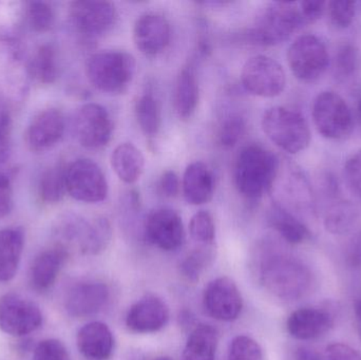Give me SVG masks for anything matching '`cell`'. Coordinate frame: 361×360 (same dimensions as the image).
<instances>
[{
    "mask_svg": "<svg viewBox=\"0 0 361 360\" xmlns=\"http://www.w3.org/2000/svg\"><path fill=\"white\" fill-rule=\"evenodd\" d=\"M25 19V8L21 2H0V36L8 40L17 32Z\"/></svg>",
    "mask_w": 361,
    "mask_h": 360,
    "instance_id": "8d00e7d4",
    "label": "cell"
},
{
    "mask_svg": "<svg viewBox=\"0 0 361 360\" xmlns=\"http://www.w3.org/2000/svg\"><path fill=\"white\" fill-rule=\"evenodd\" d=\"M179 319L180 323L183 327L189 328L191 327V325H195V318H193V315L191 314L190 312H188V311H183L180 314Z\"/></svg>",
    "mask_w": 361,
    "mask_h": 360,
    "instance_id": "f907efd6",
    "label": "cell"
},
{
    "mask_svg": "<svg viewBox=\"0 0 361 360\" xmlns=\"http://www.w3.org/2000/svg\"><path fill=\"white\" fill-rule=\"evenodd\" d=\"M39 306L16 293L0 296V330L14 337H23L42 325Z\"/></svg>",
    "mask_w": 361,
    "mask_h": 360,
    "instance_id": "9c48e42d",
    "label": "cell"
},
{
    "mask_svg": "<svg viewBox=\"0 0 361 360\" xmlns=\"http://www.w3.org/2000/svg\"><path fill=\"white\" fill-rule=\"evenodd\" d=\"M348 260L353 268L361 266V232L352 240L350 244Z\"/></svg>",
    "mask_w": 361,
    "mask_h": 360,
    "instance_id": "c3c4849f",
    "label": "cell"
},
{
    "mask_svg": "<svg viewBox=\"0 0 361 360\" xmlns=\"http://www.w3.org/2000/svg\"><path fill=\"white\" fill-rule=\"evenodd\" d=\"M29 71L40 84L52 85L56 82L59 75V56L53 44H44L36 50Z\"/></svg>",
    "mask_w": 361,
    "mask_h": 360,
    "instance_id": "f546056e",
    "label": "cell"
},
{
    "mask_svg": "<svg viewBox=\"0 0 361 360\" xmlns=\"http://www.w3.org/2000/svg\"><path fill=\"white\" fill-rule=\"evenodd\" d=\"M324 360H361V354L348 345L336 342L326 347Z\"/></svg>",
    "mask_w": 361,
    "mask_h": 360,
    "instance_id": "ee69618b",
    "label": "cell"
},
{
    "mask_svg": "<svg viewBox=\"0 0 361 360\" xmlns=\"http://www.w3.org/2000/svg\"><path fill=\"white\" fill-rule=\"evenodd\" d=\"M69 14L74 29L87 38L104 35L118 20L116 6L109 1H73L70 4Z\"/></svg>",
    "mask_w": 361,
    "mask_h": 360,
    "instance_id": "8fae6325",
    "label": "cell"
},
{
    "mask_svg": "<svg viewBox=\"0 0 361 360\" xmlns=\"http://www.w3.org/2000/svg\"><path fill=\"white\" fill-rule=\"evenodd\" d=\"M228 360H263L262 349L252 338L237 336L229 346Z\"/></svg>",
    "mask_w": 361,
    "mask_h": 360,
    "instance_id": "f35d334b",
    "label": "cell"
},
{
    "mask_svg": "<svg viewBox=\"0 0 361 360\" xmlns=\"http://www.w3.org/2000/svg\"><path fill=\"white\" fill-rule=\"evenodd\" d=\"M244 88L261 97H275L283 92L286 73L279 63L267 55H257L246 61L241 72Z\"/></svg>",
    "mask_w": 361,
    "mask_h": 360,
    "instance_id": "30bf717a",
    "label": "cell"
},
{
    "mask_svg": "<svg viewBox=\"0 0 361 360\" xmlns=\"http://www.w3.org/2000/svg\"><path fill=\"white\" fill-rule=\"evenodd\" d=\"M66 186L68 194L80 202H103L108 196L105 173L89 159H78L67 165Z\"/></svg>",
    "mask_w": 361,
    "mask_h": 360,
    "instance_id": "52a82bcc",
    "label": "cell"
},
{
    "mask_svg": "<svg viewBox=\"0 0 361 360\" xmlns=\"http://www.w3.org/2000/svg\"><path fill=\"white\" fill-rule=\"evenodd\" d=\"M269 223L290 244H301L311 237L309 228L279 204L269 209Z\"/></svg>",
    "mask_w": 361,
    "mask_h": 360,
    "instance_id": "4316f807",
    "label": "cell"
},
{
    "mask_svg": "<svg viewBox=\"0 0 361 360\" xmlns=\"http://www.w3.org/2000/svg\"><path fill=\"white\" fill-rule=\"evenodd\" d=\"M326 2L319 1H302L299 4L300 6L301 15H302L303 20L305 23H313L320 18L326 10Z\"/></svg>",
    "mask_w": 361,
    "mask_h": 360,
    "instance_id": "bcb514c9",
    "label": "cell"
},
{
    "mask_svg": "<svg viewBox=\"0 0 361 360\" xmlns=\"http://www.w3.org/2000/svg\"><path fill=\"white\" fill-rule=\"evenodd\" d=\"M180 184L179 177L173 170L163 173L160 179V190L167 198H176L180 194Z\"/></svg>",
    "mask_w": 361,
    "mask_h": 360,
    "instance_id": "7dc6e473",
    "label": "cell"
},
{
    "mask_svg": "<svg viewBox=\"0 0 361 360\" xmlns=\"http://www.w3.org/2000/svg\"><path fill=\"white\" fill-rule=\"evenodd\" d=\"M288 63L299 80L313 82L322 77L328 68V50L317 36H300L288 48Z\"/></svg>",
    "mask_w": 361,
    "mask_h": 360,
    "instance_id": "ba28073f",
    "label": "cell"
},
{
    "mask_svg": "<svg viewBox=\"0 0 361 360\" xmlns=\"http://www.w3.org/2000/svg\"><path fill=\"white\" fill-rule=\"evenodd\" d=\"M360 66V54L353 44H343L337 51L335 57V69L337 75L343 78L351 77L356 73Z\"/></svg>",
    "mask_w": 361,
    "mask_h": 360,
    "instance_id": "74e56055",
    "label": "cell"
},
{
    "mask_svg": "<svg viewBox=\"0 0 361 360\" xmlns=\"http://www.w3.org/2000/svg\"><path fill=\"white\" fill-rule=\"evenodd\" d=\"M25 247L21 228L0 230V283H8L18 271Z\"/></svg>",
    "mask_w": 361,
    "mask_h": 360,
    "instance_id": "cb8c5ba5",
    "label": "cell"
},
{
    "mask_svg": "<svg viewBox=\"0 0 361 360\" xmlns=\"http://www.w3.org/2000/svg\"><path fill=\"white\" fill-rule=\"evenodd\" d=\"M258 268L261 283L276 297L299 299L311 289V271L292 256L271 249L263 252Z\"/></svg>",
    "mask_w": 361,
    "mask_h": 360,
    "instance_id": "6da1fadb",
    "label": "cell"
},
{
    "mask_svg": "<svg viewBox=\"0 0 361 360\" xmlns=\"http://www.w3.org/2000/svg\"><path fill=\"white\" fill-rule=\"evenodd\" d=\"M25 20L36 33H46L54 27V8L46 1L27 2L25 4Z\"/></svg>",
    "mask_w": 361,
    "mask_h": 360,
    "instance_id": "836d02e7",
    "label": "cell"
},
{
    "mask_svg": "<svg viewBox=\"0 0 361 360\" xmlns=\"http://www.w3.org/2000/svg\"><path fill=\"white\" fill-rule=\"evenodd\" d=\"M279 173L277 156L263 146L250 144L242 148L235 159L233 181L238 192L256 203L271 192Z\"/></svg>",
    "mask_w": 361,
    "mask_h": 360,
    "instance_id": "7a4b0ae2",
    "label": "cell"
},
{
    "mask_svg": "<svg viewBox=\"0 0 361 360\" xmlns=\"http://www.w3.org/2000/svg\"><path fill=\"white\" fill-rule=\"evenodd\" d=\"M135 113L144 135L149 139L156 137L162 126V109L158 97L152 91H146L137 97Z\"/></svg>",
    "mask_w": 361,
    "mask_h": 360,
    "instance_id": "83f0119b",
    "label": "cell"
},
{
    "mask_svg": "<svg viewBox=\"0 0 361 360\" xmlns=\"http://www.w3.org/2000/svg\"><path fill=\"white\" fill-rule=\"evenodd\" d=\"M182 190L185 200L188 204H206L214 197V173L203 162L197 161L191 163L185 169Z\"/></svg>",
    "mask_w": 361,
    "mask_h": 360,
    "instance_id": "7402d4cb",
    "label": "cell"
},
{
    "mask_svg": "<svg viewBox=\"0 0 361 360\" xmlns=\"http://www.w3.org/2000/svg\"><path fill=\"white\" fill-rule=\"evenodd\" d=\"M203 306L219 321H233L241 314L243 299L237 285L228 277H219L204 290Z\"/></svg>",
    "mask_w": 361,
    "mask_h": 360,
    "instance_id": "4fadbf2b",
    "label": "cell"
},
{
    "mask_svg": "<svg viewBox=\"0 0 361 360\" xmlns=\"http://www.w3.org/2000/svg\"><path fill=\"white\" fill-rule=\"evenodd\" d=\"M354 311H355L356 323H357L358 331H360L361 337V300L355 302Z\"/></svg>",
    "mask_w": 361,
    "mask_h": 360,
    "instance_id": "816d5d0a",
    "label": "cell"
},
{
    "mask_svg": "<svg viewBox=\"0 0 361 360\" xmlns=\"http://www.w3.org/2000/svg\"><path fill=\"white\" fill-rule=\"evenodd\" d=\"M214 252L210 245H200L184 258L180 264V273L186 280L195 283L199 280L204 271L212 264Z\"/></svg>",
    "mask_w": 361,
    "mask_h": 360,
    "instance_id": "d6a6232c",
    "label": "cell"
},
{
    "mask_svg": "<svg viewBox=\"0 0 361 360\" xmlns=\"http://www.w3.org/2000/svg\"><path fill=\"white\" fill-rule=\"evenodd\" d=\"M358 114H360V118L361 120V99L360 103H358Z\"/></svg>",
    "mask_w": 361,
    "mask_h": 360,
    "instance_id": "db71d44e",
    "label": "cell"
},
{
    "mask_svg": "<svg viewBox=\"0 0 361 360\" xmlns=\"http://www.w3.org/2000/svg\"><path fill=\"white\" fill-rule=\"evenodd\" d=\"M262 129L277 147L288 154H298L309 147L311 130L305 116L296 110L276 106L263 114Z\"/></svg>",
    "mask_w": 361,
    "mask_h": 360,
    "instance_id": "5b68a950",
    "label": "cell"
},
{
    "mask_svg": "<svg viewBox=\"0 0 361 360\" xmlns=\"http://www.w3.org/2000/svg\"><path fill=\"white\" fill-rule=\"evenodd\" d=\"M295 360H324V357L313 349L301 347L295 353Z\"/></svg>",
    "mask_w": 361,
    "mask_h": 360,
    "instance_id": "681fc988",
    "label": "cell"
},
{
    "mask_svg": "<svg viewBox=\"0 0 361 360\" xmlns=\"http://www.w3.org/2000/svg\"><path fill=\"white\" fill-rule=\"evenodd\" d=\"M135 71V57L125 51H101L91 55L86 63V75L90 84L108 94L127 92Z\"/></svg>",
    "mask_w": 361,
    "mask_h": 360,
    "instance_id": "3957f363",
    "label": "cell"
},
{
    "mask_svg": "<svg viewBox=\"0 0 361 360\" xmlns=\"http://www.w3.org/2000/svg\"><path fill=\"white\" fill-rule=\"evenodd\" d=\"M152 360H173V359H171V357H169V356H159V357H156V359H154Z\"/></svg>",
    "mask_w": 361,
    "mask_h": 360,
    "instance_id": "f5cc1de1",
    "label": "cell"
},
{
    "mask_svg": "<svg viewBox=\"0 0 361 360\" xmlns=\"http://www.w3.org/2000/svg\"><path fill=\"white\" fill-rule=\"evenodd\" d=\"M112 238V228L109 220L97 217L87 222L84 237L80 245V253L85 255H99L105 251Z\"/></svg>",
    "mask_w": 361,
    "mask_h": 360,
    "instance_id": "4dcf8cb0",
    "label": "cell"
},
{
    "mask_svg": "<svg viewBox=\"0 0 361 360\" xmlns=\"http://www.w3.org/2000/svg\"><path fill=\"white\" fill-rule=\"evenodd\" d=\"M246 130V120L241 114L227 116L218 129L219 143L225 148H231L241 141Z\"/></svg>",
    "mask_w": 361,
    "mask_h": 360,
    "instance_id": "e575fe53",
    "label": "cell"
},
{
    "mask_svg": "<svg viewBox=\"0 0 361 360\" xmlns=\"http://www.w3.org/2000/svg\"><path fill=\"white\" fill-rule=\"evenodd\" d=\"M78 348L82 356L90 360H107L114 349L111 330L101 321L87 323L78 331Z\"/></svg>",
    "mask_w": 361,
    "mask_h": 360,
    "instance_id": "44dd1931",
    "label": "cell"
},
{
    "mask_svg": "<svg viewBox=\"0 0 361 360\" xmlns=\"http://www.w3.org/2000/svg\"><path fill=\"white\" fill-rule=\"evenodd\" d=\"M199 99L200 88L195 67L192 63H188L180 70L173 91V106L180 120H189L192 118Z\"/></svg>",
    "mask_w": 361,
    "mask_h": 360,
    "instance_id": "603a6c76",
    "label": "cell"
},
{
    "mask_svg": "<svg viewBox=\"0 0 361 360\" xmlns=\"http://www.w3.org/2000/svg\"><path fill=\"white\" fill-rule=\"evenodd\" d=\"M169 321V309L164 300L149 294L129 309L126 325L135 333H156L161 331Z\"/></svg>",
    "mask_w": 361,
    "mask_h": 360,
    "instance_id": "e0dca14e",
    "label": "cell"
},
{
    "mask_svg": "<svg viewBox=\"0 0 361 360\" xmlns=\"http://www.w3.org/2000/svg\"><path fill=\"white\" fill-rule=\"evenodd\" d=\"M12 145V120L10 114H0V164L8 160Z\"/></svg>",
    "mask_w": 361,
    "mask_h": 360,
    "instance_id": "7bdbcfd3",
    "label": "cell"
},
{
    "mask_svg": "<svg viewBox=\"0 0 361 360\" xmlns=\"http://www.w3.org/2000/svg\"><path fill=\"white\" fill-rule=\"evenodd\" d=\"M13 203L12 183L4 173H0V219L12 211Z\"/></svg>",
    "mask_w": 361,
    "mask_h": 360,
    "instance_id": "f6af8a7d",
    "label": "cell"
},
{
    "mask_svg": "<svg viewBox=\"0 0 361 360\" xmlns=\"http://www.w3.org/2000/svg\"><path fill=\"white\" fill-rule=\"evenodd\" d=\"M333 317L328 311L303 308L295 311L286 321V329L298 340H313L322 337L332 328Z\"/></svg>",
    "mask_w": 361,
    "mask_h": 360,
    "instance_id": "ffe728a7",
    "label": "cell"
},
{
    "mask_svg": "<svg viewBox=\"0 0 361 360\" xmlns=\"http://www.w3.org/2000/svg\"><path fill=\"white\" fill-rule=\"evenodd\" d=\"M191 238L200 245H212L216 237V225L209 211H200L189 223Z\"/></svg>",
    "mask_w": 361,
    "mask_h": 360,
    "instance_id": "d590c367",
    "label": "cell"
},
{
    "mask_svg": "<svg viewBox=\"0 0 361 360\" xmlns=\"http://www.w3.org/2000/svg\"><path fill=\"white\" fill-rule=\"evenodd\" d=\"M345 178L352 194L361 200V150L350 156L345 162Z\"/></svg>",
    "mask_w": 361,
    "mask_h": 360,
    "instance_id": "b9f144b4",
    "label": "cell"
},
{
    "mask_svg": "<svg viewBox=\"0 0 361 360\" xmlns=\"http://www.w3.org/2000/svg\"><path fill=\"white\" fill-rule=\"evenodd\" d=\"M305 25L296 2H271L257 17L246 37L258 46H275Z\"/></svg>",
    "mask_w": 361,
    "mask_h": 360,
    "instance_id": "277c9868",
    "label": "cell"
},
{
    "mask_svg": "<svg viewBox=\"0 0 361 360\" xmlns=\"http://www.w3.org/2000/svg\"><path fill=\"white\" fill-rule=\"evenodd\" d=\"M133 37L142 54L148 57L158 56L171 44V25L163 15L145 13L135 21Z\"/></svg>",
    "mask_w": 361,
    "mask_h": 360,
    "instance_id": "9a60e30c",
    "label": "cell"
},
{
    "mask_svg": "<svg viewBox=\"0 0 361 360\" xmlns=\"http://www.w3.org/2000/svg\"><path fill=\"white\" fill-rule=\"evenodd\" d=\"M146 238L163 251H176L185 240L184 224L177 211L159 209L148 216L145 224Z\"/></svg>",
    "mask_w": 361,
    "mask_h": 360,
    "instance_id": "2e32d148",
    "label": "cell"
},
{
    "mask_svg": "<svg viewBox=\"0 0 361 360\" xmlns=\"http://www.w3.org/2000/svg\"><path fill=\"white\" fill-rule=\"evenodd\" d=\"M111 166L121 181L135 184L143 173L145 159L133 144L123 143L112 152Z\"/></svg>",
    "mask_w": 361,
    "mask_h": 360,
    "instance_id": "d4e9b609",
    "label": "cell"
},
{
    "mask_svg": "<svg viewBox=\"0 0 361 360\" xmlns=\"http://www.w3.org/2000/svg\"><path fill=\"white\" fill-rule=\"evenodd\" d=\"M218 342V332L214 328L208 325H197L187 338L183 351V360L216 359Z\"/></svg>",
    "mask_w": 361,
    "mask_h": 360,
    "instance_id": "484cf974",
    "label": "cell"
},
{
    "mask_svg": "<svg viewBox=\"0 0 361 360\" xmlns=\"http://www.w3.org/2000/svg\"><path fill=\"white\" fill-rule=\"evenodd\" d=\"M109 296V287L105 283L97 281L78 283L68 291L65 308L68 314L75 318L92 316L103 310Z\"/></svg>",
    "mask_w": 361,
    "mask_h": 360,
    "instance_id": "ac0fdd59",
    "label": "cell"
},
{
    "mask_svg": "<svg viewBox=\"0 0 361 360\" xmlns=\"http://www.w3.org/2000/svg\"><path fill=\"white\" fill-rule=\"evenodd\" d=\"M66 170L67 165L59 162L42 173L38 184V196L44 204H55L63 200L67 192Z\"/></svg>",
    "mask_w": 361,
    "mask_h": 360,
    "instance_id": "f1b7e54d",
    "label": "cell"
},
{
    "mask_svg": "<svg viewBox=\"0 0 361 360\" xmlns=\"http://www.w3.org/2000/svg\"><path fill=\"white\" fill-rule=\"evenodd\" d=\"M33 360H71L63 342L57 340H44L36 346Z\"/></svg>",
    "mask_w": 361,
    "mask_h": 360,
    "instance_id": "60d3db41",
    "label": "cell"
},
{
    "mask_svg": "<svg viewBox=\"0 0 361 360\" xmlns=\"http://www.w3.org/2000/svg\"><path fill=\"white\" fill-rule=\"evenodd\" d=\"M114 122L108 110L99 104L89 103L78 109L74 130L82 147L102 149L110 143L114 135Z\"/></svg>",
    "mask_w": 361,
    "mask_h": 360,
    "instance_id": "7c38bea8",
    "label": "cell"
},
{
    "mask_svg": "<svg viewBox=\"0 0 361 360\" xmlns=\"http://www.w3.org/2000/svg\"><path fill=\"white\" fill-rule=\"evenodd\" d=\"M68 257L69 249L59 243L40 252L30 266L29 280L32 289L40 293L50 290Z\"/></svg>",
    "mask_w": 361,
    "mask_h": 360,
    "instance_id": "d6986e66",
    "label": "cell"
},
{
    "mask_svg": "<svg viewBox=\"0 0 361 360\" xmlns=\"http://www.w3.org/2000/svg\"><path fill=\"white\" fill-rule=\"evenodd\" d=\"M357 218V209L352 203L337 201L326 209L324 225L331 234L345 235L354 228Z\"/></svg>",
    "mask_w": 361,
    "mask_h": 360,
    "instance_id": "1f68e13d",
    "label": "cell"
},
{
    "mask_svg": "<svg viewBox=\"0 0 361 360\" xmlns=\"http://www.w3.org/2000/svg\"><path fill=\"white\" fill-rule=\"evenodd\" d=\"M66 120L57 108L40 110L30 120L25 132L27 147L35 154H44L63 139Z\"/></svg>",
    "mask_w": 361,
    "mask_h": 360,
    "instance_id": "5bb4252c",
    "label": "cell"
},
{
    "mask_svg": "<svg viewBox=\"0 0 361 360\" xmlns=\"http://www.w3.org/2000/svg\"><path fill=\"white\" fill-rule=\"evenodd\" d=\"M326 6H328L331 23L335 27L338 29H345L353 23L354 16H355V2L348 1V0H334L329 2Z\"/></svg>",
    "mask_w": 361,
    "mask_h": 360,
    "instance_id": "ab89813d",
    "label": "cell"
},
{
    "mask_svg": "<svg viewBox=\"0 0 361 360\" xmlns=\"http://www.w3.org/2000/svg\"><path fill=\"white\" fill-rule=\"evenodd\" d=\"M313 120L326 139H343L354 128L353 116L345 99L332 91L320 93L313 104Z\"/></svg>",
    "mask_w": 361,
    "mask_h": 360,
    "instance_id": "8992f818",
    "label": "cell"
}]
</instances>
